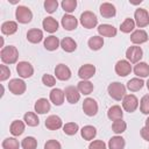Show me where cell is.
Returning <instances> with one entry per match:
<instances>
[{
    "label": "cell",
    "mask_w": 149,
    "mask_h": 149,
    "mask_svg": "<svg viewBox=\"0 0 149 149\" xmlns=\"http://www.w3.org/2000/svg\"><path fill=\"white\" fill-rule=\"evenodd\" d=\"M61 6L64 9V12H66L68 14H71L72 12H74L77 7V1L76 0H63Z\"/></svg>",
    "instance_id": "obj_40"
},
{
    "label": "cell",
    "mask_w": 149,
    "mask_h": 149,
    "mask_svg": "<svg viewBox=\"0 0 149 149\" xmlns=\"http://www.w3.org/2000/svg\"><path fill=\"white\" fill-rule=\"evenodd\" d=\"M64 93H65V99L70 104H77L80 99V92L76 86H72V85L66 86L64 90Z\"/></svg>",
    "instance_id": "obj_12"
},
{
    "label": "cell",
    "mask_w": 149,
    "mask_h": 149,
    "mask_svg": "<svg viewBox=\"0 0 149 149\" xmlns=\"http://www.w3.org/2000/svg\"><path fill=\"white\" fill-rule=\"evenodd\" d=\"M42 27H43V29H44L45 31L52 34V33L57 31V29H58V22H57L54 17L48 16V17H45V19L42 21Z\"/></svg>",
    "instance_id": "obj_24"
},
{
    "label": "cell",
    "mask_w": 149,
    "mask_h": 149,
    "mask_svg": "<svg viewBox=\"0 0 149 149\" xmlns=\"http://www.w3.org/2000/svg\"><path fill=\"white\" fill-rule=\"evenodd\" d=\"M134 21L139 28H144L149 24V14L144 8H137L134 13Z\"/></svg>",
    "instance_id": "obj_8"
},
{
    "label": "cell",
    "mask_w": 149,
    "mask_h": 149,
    "mask_svg": "<svg viewBox=\"0 0 149 149\" xmlns=\"http://www.w3.org/2000/svg\"><path fill=\"white\" fill-rule=\"evenodd\" d=\"M23 121L26 125H28L29 127H36L38 126L40 123V120H38V116L36 113L34 112H27L24 115H23Z\"/></svg>",
    "instance_id": "obj_35"
},
{
    "label": "cell",
    "mask_w": 149,
    "mask_h": 149,
    "mask_svg": "<svg viewBox=\"0 0 149 149\" xmlns=\"http://www.w3.org/2000/svg\"><path fill=\"white\" fill-rule=\"evenodd\" d=\"M45 127L49 130H57L63 127V121L58 115H49L45 120Z\"/></svg>",
    "instance_id": "obj_18"
},
{
    "label": "cell",
    "mask_w": 149,
    "mask_h": 149,
    "mask_svg": "<svg viewBox=\"0 0 149 149\" xmlns=\"http://www.w3.org/2000/svg\"><path fill=\"white\" fill-rule=\"evenodd\" d=\"M57 7H58L57 0H45L44 1V9L48 13H50V14L54 13V12H56Z\"/></svg>",
    "instance_id": "obj_43"
},
{
    "label": "cell",
    "mask_w": 149,
    "mask_h": 149,
    "mask_svg": "<svg viewBox=\"0 0 149 149\" xmlns=\"http://www.w3.org/2000/svg\"><path fill=\"white\" fill-rule=\"evenodd\" d=\"M83 111L87 116H94L98 113V102L93 98H86L83 102Z\"/></svg>",
    "instance_id": "obj_10"
},
{
    "label": "cell",
    "mask_w": 149,
    "mask_h": 149,
    "mask_svg": "<svg viewBox=\"0 0 149 149\" xmlns=\"http://www.w3.org/2000/svg\"><path fill=\"white\" fill-rule=\"evenodd\" d=\"M135 26H136V24H135V21H134L133 19H130V17H127V19L121 23L120 30H121L122 33H125V34H128V33H130V31L134 30Z\"/></svg>",
    "instance_id": "obj_36"
},
{
    "label": "cell",
    "mask_w": 149,
    "mask_h": 149,
    "mask_svg": "<svg viewBox=\"0 0 149 149\" xmlns=\"http://www.w3.org/2000/svg\"><path fill=\"white\" fill-rule=\"evenodd\" d=\"M140 111L143 114H149V94H144L140 100Z\"/></svg>",
    "instance_id": "obj_42"
},
{
    "label": "cell",
    "mask_w": 149,
    "mask_h": 149,
    "mask_svg": "<svg viewBox=\"0 0 149 149\" xmlns=\"http://www.w3.org/2000/svg\"><path fill=\"white\" fill-rule=\"evenodd\" d=\"M43 45H44V48H45L47 50H49V51H55V50H57L58 47L61 45V41H59L56 36L50 35V36L45 37V40H44V42H43Z\"/></svg>",
    "instance_id": "obj_25"
},
{
    "label": "cell",
    "mask_w": 149,
    "mask_h": 149,
    "mask_svg": "<svg viewBox=\"0 0 149 149\" xmlns=\"http://www.w3.org/2000/svg\"><path fill=\"white\" fill-rule=\"evenodd\" d=\"M24 122L21 120H14L9 126V132L13 136H20L24 132Z\"/></svg>",
    "instance_id": "obj_26"
},
{
    "label": "cell",
    "mask_w": 149,
    "mask_h": 149,
    "mask_svg": "<svg viewBox=\"0 0 149 149\" xmlns=\"http://www.w3.org/2000/svg\"><path fill=\"white\" fill-rule=\"evenodd\" d=\"M107 92L112 99L119 101V100L123 99V97L126 95V86L119 81H114L108 85Z\"/></svg>",
    "instance_id": "obj_2"
},
{
    "label": "cell",
    "mask_w": 149,
    "mask_h": 149,
    "mask_svg": "<svg viewBox=\"0 0 149 149\" xmlns=\"http://www.w3.org/2000/svg\"><path fill=\"white\" fill-rule=\"evenodd\" d=\"M27 40L34 44L40 43L43 40V31L41 29H37V28H31L27 33Z\"/></svg>",
    "instance_id": "obj_22"
},
{
    "label": "cell",
    "mask_w": 149,
    "mask_h": 149,
    "mask_svg": "<svg viewBox=\"0 0 149 149\" xmlns=\"http://www.w3.org/2000/svg\"><path fill=\"white\" fill-rule=\"evenodd\" d=\"M140 134H141V136H142L143 140H146V141L149 142V127H147V126L142 127L141 130H140Z\"/></svg>",
    "instance_id": "obj_48"
},
{
    "label": "cell",
    "mask_w": 149,
    "mask_h": 149,
    "mask_svg": "<svg viewBox=\"0 0 149 149\" xmlns=\"http://www.w3.org/2000/svg\"><path fill=\"white\" fill-rule=\"evenodd\" d=\"M88 149H107L106 147V143L101 140H93L90 146H88Z\"/></svg>",
    "instance_id": "obj_46"
},
{
    "label": "cell",
    "mask_w": 149,
    "mask_h": 149,
    "mask_svg": "<svg viewBox=\"0 0 149 149\" xmlns=\"http://www.w3.org/2000/svg\"><path fill=\"white\" fill-rule=\"evenodd\" d=\"M26 88H27V85L26 83L20 79V78H13L9 80V84H8V90L15 94V95H21L26 92Z\"/></svg>",
    "instance_id": "obj_5"
},
{
    "label": "cell",
    "mask_w": 149,
    "mask_h": 149,
    "mask_svg": "<svg viewBox=\"0 0 149 149\" xmlns=\"http://www.w3.org/2000/svg\"><path fill=\"white\" fill-rule=\"evenodd\" d=\"M107 116H108V119L112 120V121L120 120V119H122V116H123V111H122V108H121L119 105H114V106H112V107L108 108V111H107Z\"/></svg>",
    "instance_id": "obj_27"
},
{
    "label": "cell",
    "mask_w": 149,
    "mask_h": 149,
    "mask_svg": "<svg viewBox=\"0 0 149 149\" xmlns=\"http://www.w3.org/2000/svg\"><path fill=\"white\" fill-rule=\"evenodd\" d=\"M98 33H99V35H100L101 37H102V36H105V37H114V36L116 35L118 30H116V28H115L114 26H112V24L102 23V24H100V26L98 27Z\"/></svg>",
    "instance_id": "obj_20"
},
{
    "label": "cell",
    "mask_w": 149,
    "mask_h": 149,
    "mask_svg": "<svg viewBox=\"0 0 149 149\" xmlns=\"http://www.w3.org/2000/svg\"><path fill=\"white\" fill-rule=\"evenodd\" d=\"M44 149H62V146L57 140H48L44 144Z\"/></svg>",
    "instance_id": "obj_47"
},
{
    "label": "cell",
    "mask_w": 149,
    "mask_h": 149,
    "mask_svg": "<svg viewBox=\"0 0 149 149\" xmlns=\"http://www.w3.org/2000/svg\"><path fill=\"white\" fill-rule=\"evenodd\" d=\"M55 74H56V78L59 79V80H69L71 78V70L68 65L65 64H58L56 65L55 68Z\"/></svg>",
    "instance_id": "obj_14"
},
{
    "label": "cell",
    "mask_w": 149,
    "mask_h": 149,
    "mask_svg": "<svg viewBox=\"0 0 149 149\" xmlns=\"http://www.w3.org/2000/svg\"><path fill=\"white\" fill-rule=\"evenodd\" d=\"M80 24L86 29H93L98 24V17L97 15L91 10H85L80 15Z\"/></svg>",
    "instance_id": "obj_3"
},
{
    "label": "cell",
    "mask_w": 149,
    "mask_h": 149,
    "mask_svg": "<svg viewBox=\"0 0 149 149\" xmlns=\"http://www.w3.org/2000/svg\"><path fill=\"white\" fill-rule=\"evenodd\" d=\"M87 44H88V48L93 51L100 50L104 45V38L101 36H92V37L88 38Z\"/></svg>",
    "instance_id": "obj_34"
},
{
    "label": "cell",
    "mask_w": 149,
    "mask_h": 149,
    "mask_svg": "<svg viewBox=\"0 0 149 149\" xmlns=\"http://www.w3.org/2000/svg\"><path fill=\"white\" fill-rule=\"evenodd\" d=\"M77 88L78 91L80 92V94H84V95H88L90 93H92L94 86L93 84L90 81V80H80L77 85Z\"/></svg>",
    "instance_id": "obj_33"
},
{
    "label": "cell",
    "mask_w": 149,
    "mask_h": 149,
    "mask_svg": "<svg viewBox=\"0 0 149 149\" xmlns=\"http://www.w3.org/2000/svg\"><path fill=\"white\" fill-rule=\"evenodd\" d=\"M9 76H10L9 68H7V65H5V64H1L0 65V80L5 81L9 78Z\"/></svg>",
    "instance_id": "obj_44"
},
{
    "label": "cell",
    "mask_w": 149,
    "mask_h": 149,
    "mask_svg": "<svg viewBox=\"0 0 149 149\" xmlns=\"http://www.w3.org/2000/svg\"><path fill=\"white\" fill-rule=\"evenodd\" d=\"M146 126L147 127H149V116L147 118V120H146Z\"/></svg>",
    "instance_id": "obj_49"
},
{
    "label": "cell",
    "mask_w": 149,
    "mask_h": 149,
    "mask_svg": "<svg viewBox=\"0 0 149 149\" xmlns=\"http://www.w3.org/2000/svg\"><path fill=\"white\" fill-rule=\"evenodd\" d=\"M99 12L101 14L102 17H106V19H111V17H114L115 14H116V9H115V6L109 3V2H102L99 7Z\"/></svg>",
    "instance_id": "obj_15"
},
{
    "label": "cell",
    "mask_w": 149,
    "mask_h": 149,
    "mask_svg": "<svg viewBox=\"0 0 149 149\" xmlns=\"http://www.w3.org/2000/svg\"><path fill=\"white\" fill-rule=\"evenodd\" d=\"M115 72L120 77H126L132 72V65L126 59H120L115 64Z\"/></svg>",
    "instance_id": "obj_11"
},
{
    "label": "cell",
    "mask_w": 149,
    "mask_h": 149,
    "mask_svg": "<svg viewBox=\"0 0 149 149\" xmlns=\"http://www.w3.org/2000/svg\"><path fill=\"white\" fill-rule=\"evenodd\" d=\"M62 26H63V28L65 29V30H73V29H76L77 28V26H78V20L73 16V15H71V14H65L63 17H62Z\"/></svg>",
    "instance_id": "obj_19"
},
{
    "label": "cell",
    "mask_w": 149,
    "mask_h": 149,
    "mask_svg": "<svg viewBox=\"0 0 149 149\" xmlns=\"http://www.w3.org/2000/svg\"><path fill=\"white\" fill-rule=\"evenodd\" d=\"M49 98H50V101H51L54 105L61 106V105H63V102H64L65 93H64V91L61 90V88H52V90L50 91Z\"/></svg>",
    "instance_id": "obj_16"
},
{
    "label": "cell",
    "mask_w": 149,
    "mask_h": 149,
    "mask_svg": "<svg viewBox=\"0 0 149 149\" xmlns=\"http://www.w3.org/2000/svg\"><path fill=\"white\" fill-rule=\"evenodd\" d=\"M61 47L65 52H73L77 49V43L72 37H64L61 41Z\"/></svg>",
    "instance_id": "obj_31"
},
{
    "label": "cell",
    "mask_w": 149,
    "mask_h": 149,
    "mask_svg": "<svg viewBox=\"0 0 149 149\" xmlns=\"http://www.w3.org/2000/svg\"><path fill=\"white\" fill-rule=\"evenodd\" d=\"M17 31V23L15 21H6L1 24V33L3 35H13Z\"/></svg>",
    "instance_id": "obj_30"
},
{
    "label": "cell",
    "mask_w": 149,
    "mask_h": 149,
    "mask_svg": "<svg viewBox=\"0 0 149 149\" xmlns=\"http://www.w3.org/2000/svg\"><path fill=\"white\" fill-rule=\"evenodd\" d=\"M146 85H147V88H148V91H149V79L147 80V83H146Z\"/></svg>",
    "instance_id": "obj_50"
},
{
    "label": "cell",
    "mask_w": 149,
    "mask_h": 149,
    "mask_svg": "<svg viewBox=\"0 0 149 149\" xmlns=\"http://www.w3.org/2000/svg\"><path fill=\"white\" fill-rule=\"evenodd\" d=\"M21 147L23 149H36L37 148V140L33 136H27L22 140Z\"/></svg>",
    "instance_id": "obj_38"
},
{
    "label": "cell",
    "mask_w": 149,
    "mask_h": 149,
    "mask_svg": "<svg viewBox=\"0 0 149 149\" xmlns=\"http://www.w3.org/2000/svg\"><path fill=\"white\" fill-rule=\"evenodd\" d=\"M126 128H127V123L122 119L116 120V121H113V123H112V130L115 134H122L126 130Z\"/></svg>",
    "instance_id": "obj_39"
},
{
    "label": "cell",
    "mask_w": 149,
    "mask_h": 149,
    "mask_svg": "<svg viewBox=\"0 0 149 149\" xmlns=\"http://www.w3.org/2000/svg\"><path fill=\"white\" fill-rule=\"evenodd\" d=\"M142 56H143V50L141 49V47L132 45L126 50V57L129 63H135V64L139 63Z\"/></svg>",
    "instance_id": "obj_6"
},
{
    "label": "cell",
    "mask_w": 149,
    "mask_h": 149,
    "mask_svg": "<svg viewBox=\"0 0 149 149\" xmlns=\"http://www.w3.org/2000/svg\"><path fill=\"white\" fill-rule=\"evenodd\" d=\"M50 107H51L50 102L45 98H40L35 102V105H34V109H35V112L37 114H45V113H48L50 111Z\"/></svg>",
    "instance_id": "obj_21"
},
{
    "label": "cell",
    "mask_w": 149,
    "mask_h": 149,
    "mask_svg": "<svg viewBox=\"0 0 149 149\" xmlns=\"http://www.w3.org/2000/svg\"><path fill=\"white\" fill-rule=\"evenodd\" d=\"M16 72L21 78H30L34 74V68L29 62L21 61L16 65Z\"/></svg>",
    "instance_id": "obj_9"
},
{
    "label": "cell",
    "mask_w": 149,
    "mask_h": 149,
    "mask_svg": "<svg viewBox=\"0 0 149 149\" xmlns=\"http://www.w3.org/2000/svg\"><path fill=\"white\" fill-rule=\"evenodd\" d=\"M139 107V99L134 95V94H126L122 99V108L128 112V113H133Z\"/></svg>",
    "instance_id": "obj_7"
},
{
    "label": "cell",
    "mask_w": 149,
    "mask_h": 149,
    "mask_svg": "<svg viewBox=\"0 0 149 149\" xmlns=\"http://www.w3.org/2000/svg\"><path fill=\"white\" fill-rule=\"evenodd\" d=\"M15 17L17 20V22L20 23H29L33 19V13L31 10L26 7V6H17L16 9H15Z\"/></svg>",
    "instance_id": "obj_4"
},
{
    "label": "cell",
    "mask_w": 149,
    "mask_h": 149,
    "mask_svg": "<svg viewBox=\"0 0 149 149\" xmlns=\"http://www.w3.org/2000/svg\"><path fill=\"white\" fill-rule=\"evenodd\" d=\"M95 74V66L92 64H84L78 70V76L81 80H88Z\"/></svg>",
    "instance_id": "obj_13"
},
{
    "label": "cell",
    "mask_w": 149,
    "mask_h": 149,
    "mask_svg": "<svg viewBox=\"0 0 149 149\" xmlns=\"http://www.w3.org/2000/svg\"><path fill=\"white\" fill-rule=\"evenodd\" d=\"M0 57L3 64H15L19 58V50L14 45H7L1 49Z\"/></svg>",
    "instance_id": "obj_1"
},
{
    "label": "cell",
    "mask_w": 149,
    "mask_h": 149,
    "mask_svg": "<svg viewBox=\"0 0 149 149\" xmlns=\"http://www.w3.org/2000/svg\"><path fill=\"white\" fill-rule=\"evenodd\" d=\"M148 34L146 30L143 29H137V30H134L132 34H130V41L134 43V44H142V43H146L148 41Z\"/></svg>",
    "instance_id": "obj_17"
},
{
    "label": "cell",
    "mask_w": 149,
    "mask_h": 149,
    "mask_svg": "<svg viewBox=\"0 0 149 149\" xmlns=\"http://www.w3.org/2000/svg\"><path fill=\"white\" fill-rule=\"evenodd\" d=\"M80 135L84 140L86 141H92L95 135H97V129L95 127L91 126V125H87V126H84L81 129H80Z\"/></svg>",
    "instance_id": "obj_28"
},
{
    "label": "cell",
    "mask_w": 149,
    "mask_h": 149,
    "mask_svg": "<svg viewBox=\"0 0 149 149\" xmlns=\"http://www.w3.org/2000/svg\"><path fill=\"white\" fill-rule=\"evenodd\" d=\"M148 149H149V148H148Z\"/></svg>",
    "instance_id": "obj_51"
},
{
    "label": "cell",
    "mask_w": 149,
    "mask_h": 149,
    "mask_svg": "<svg viewBox=\"0 0 149 149\" xmlns=\"http://www.w3.org/2000/svg\"><path fill=\"white\" fill-rule=\"evenodd\" d=\"M42 83H43L45 86L51 87V86H54V85L56 84V78H55L54 76H51V74L45 73V74L42 76Z\"/></svg>",
    "instance_id": "obj_45"
},
{
    "label": "cell",
    "mask_w": 149,
    "mask_h": 149,
    "mask_svg": "<svg viewBox=\"0 0 149 149\" xmlns=\"http://www.w3.org/2000/svg\"><path fill=\"white\" fill-rule=\"evenodd\" d=\"M143 86H144V81H143L141 78L135 77V78H132L130 80H128L126 87H127L130 92H137V91H140Z\"/></svg>",
    "instance_id": "obj_32"
},
{
    "label": "cell",
    "mask_w": 149,
    "mask_h": 149,
    "mask_svg": "<svg viewBox=\"0 0 149 149\" xmlns=\"http://www.w3.org/2000/svg\"><path fill=\"white\" fill-rule=\"evenodd\" d=\"M79 130V127L76 122H68L63 126V132L66 134V135H74Z\"/></svg>",
    "instance_id": "obj_41"
},
{
    "label": "cell",
    "mask_w": 149,
    "mask_h": 149,
    "mask_svg": "<svg viewBox=\"0 0 149 149\" xmlns=\"http://www.w3.org/2000/svg\"><path fill=\"white\" fill-rule=\"evenodd\" d=\"M20 143L15 137H7L2 141V149H19Z\"/></svg>",
    "instance_id": "obj_37"
},
{
    "label": "cell",
    "mask_w": 149,
    "mask_h": 149,
    "mask_svg": "<svg viewBox=\"0 0 149 149\" xmlns=\"http://www.w3.org/2000/svg\"><path fill=\"white\" fill-rule=\"evenodd\" d=\"M126 146V141L122 136L115 135L108 141V149H123Z\"/></svg>",
    "instance_id": "obj_29"
},
{
    "label": "cell",
    "mask_w": 149,
    "mask_h": 149,
    "mask_svg": "<svg viewBox=\"0 0 149 149\" xmlns=\"http://www.w3.org/2000/svg\"><path fill=\"white\" fill-rule=\"evenodd\" d=\"M134 73L136 74V77L139 78H144L149 76V65L146 62H139L136 63V65L133 69Z\"/></svg>",
    "instance_id": "obj_23"
}]
</instances>
